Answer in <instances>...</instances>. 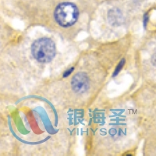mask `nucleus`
<instances>
[{
  "instance_id": "2",
  "label": "nucleus",
  "mask_w": 156,
  "mask_h": 156,
  "mask_svg": "<svg viewBox=\"0 0 156 156\" xmlns=\"http://www.w3.org/2000/svg\"><path fill=\"white\" fill-rule=\"evenodd\" d=\"M31 52L36 60L48 62L53 59L55 54V44L50 38L41 37L36 40L31 46Z\"/></svg>"
},
{
  "instance_id": "1",
  "label": "nucleus",
  "mask_w": 156,
  "mask_h": 156,
  "mask_svg": "<svg viewBox=\"0 0 156 156\" xmlns=\"http://www.w3.org/2000/svg\"><path fill=\"white\" fill-rule=\"evenodd\" d=\"M54 17L57 23L62 27H71L77 21L79 17V9L73 2H61L55 7Z\"/></svg>"
},
{
  "instance_id": "4",
  "label": "nucleus",
  "mask_w": 156,
  "mask_h": 156,
  "mask_svg": "<svg viewBox=\"0 0 156 156\" xmlns=\"http://www.w3.org/2000/svg\"><path fill=\"white\" fill-rule=\"evenodd\" d=\"M108 19L109 23L113 26L120 25L123 21L122 13L119 9H112L108 11Z\"/></svg>"
},
{
  "instance_id": "3",
  "label": "nucleus",
  "mask_w": 156,
  "mask_h": 156,
  "mask_svg": "<svg viewBox=\"0 0 156 156\" xmlns=\"http://www.w3.org/2000/svg\"><path fill=\"white\" fill-rule=\"evenodd\" d=\"M90 86L89 78L84 73H78L71 80V87L73 91L82 94L87 91Z\"/></svg>"
},
{
  "instance_id": "7",
  "label": "nucleus",
  "mask_w": 156,
  "mask_h": 156,
  "mask_svg": "<svg viewBox=\"0 0 156 156\" xmlns=\"http://www.w3.org/2000/svg\"><path fill=\"white\" fill-rule=\"evenodd\" d=\"M73 68H72V69H69V70L66 71V73H64V75H63L64 77H66V76H69V75L70 74V73H71V72H72V71H73Z\"/></svg>"
},
{
  "instance_id": "6",
  "label": "nucleus",
  "mask_w": 156,
  "mask_h": 156,
  "mask_svg": "<svg viewBox=\"0 0 156 156\" xmlns=\"http://www.w3.org/2000/svg\"><path fill=\"white\" fill-rule=\"evenodd\" d=\"M151 62L154 67H156V51L152 55L151 58Z\"/></svg>"
},
{
  "instance_id": "5",
  "label": "nucleus",
  "mask_w": 156,
  "mask_h": 156,
  "mask_svg": "<svg viewBox=\"0 0 156 156\" xmlns=\"http://www.w3.org/2000/svg\"><path fill=\"white\" fill-rule=\"evenodd\" d=\"M124 62L125 61L124 60H122V62H120V63L119 64V65H118V66H117V68H116V69H115V73H114V74H113V76H115V75H116L117 73H119V71H120V69H122V66H123V64H124Z\"/></svg>"
}]
</instances>
